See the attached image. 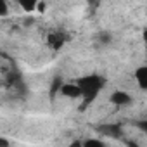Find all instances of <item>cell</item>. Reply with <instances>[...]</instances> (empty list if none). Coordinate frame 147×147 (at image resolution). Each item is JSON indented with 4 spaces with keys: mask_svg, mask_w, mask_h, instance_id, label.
Wrapping results in <instances>:
<instances>
[{
    "mask_svg": "<svg viewBox=\"0 0 147 147\" xmlns=\"http://www.w3.org/2000/svg\"><path fill=\"white\" fill-rule=\"evenodd\" d=\"M82 92V106L80 109L85 111L92 102H95V99L99 97V94L104 90L106 87V78L102 75H97V73H92V75H85L80 76L75 82Z\"/></svg>",
    "mask_w": 147,
    "mask_h": 147,
    "instance_id": "6da1fadb",
    "label": "cell"
},
{
    "mask_svg": "<svg viewBox=\"0 0 147 147\" xmlns=\"http://www.w3.org/2000/svg\"><path fill=\"white\" fill-rule=\"evenodd\" d=\"M67 40H69V36L64 33V31H52V33H49V36H47V45L52 49V50H61L66 43H67Z\"/></svg>",
    "mask_w": 147,
    "mask_h": 147,
    "instance_id": "7a4b0ae2",
    "label": "cell"
},
{
    "mask_svg": "<svg viewBox=\"0 0 147 147\" xmlns=\"http://www.w3.org/2000/svg\"><path fill=\"white\" fill-rule=\"evenodd\" d=\"M97 131L104 137H109V138H121L123 137V126L119 123H106V125H100L97 126Z\"/></svg>",
    "mask_w": 147,
    "mask_h": 147,
    "instance_id": "3957f363",
    "label": "cell"
},
{
    "mask_svg": "<svg viewBox=\"0 0 147 147\" xmlns=\"http://www.w3.org/2000/svg\"><path fill=\"white\" fill-rule=\"evenodd\" d=\"M109 102L113 106H116V107H126V106H130L133 102V97L125 90H114L111 94V97H109Z\"/></svg>",
    "mask_w": 147,
    "mask_h": 147,
    "instance_id": "277c9868",
    "label": "cell"
},
{
    "mask_svg": "<svg viewBox=\"0 0 147 147\" xmlns=\"http://www.w3.org/2000/svg\"><path fill=\"white\" fill-rule=\"evenodd\" d=\"M59 95L67 97V99H82V92L75 82H64L59 90Z\"/></svg>",
    "mask_w": 147,
    "mask_h": 147,
    "instance_id": "5b68a950",
    "label": "cell"
},
{
    "mask_svg": "<svg viewBox=\"0 0 147 147\" xmlns=\"http://www.w3.org/2000/svg\"><path fill=\"white\" fill-rule=\"evenodd\" d=\"M133 78L137 80V85H138L142 90H147V67H145V66H140V67L135 69Z\"/></svg>",
    "mask_w": 147,
    "mask_h": 147,
    "instance_id": "8992f818",
    "label": "cell"
},
{
    "mask_svg": "<svg viewBox=\"0 0 147 147\" xmlns=\"http://www.w3.org/2000/svg\"><path fill=\"white\" fill-rule=\"evenodd\" d=\"M62 83H64V80H62L61 76H55V78L52 80V83H50V97H52V99L59 94V90H61Z\"/></svg>",
    "mask_w": 147,
    "mask_h": 147,
    "instance_id": "52a82bcc",
    "label": "cell"
},
{
    "mask_svg": "<svg viewBox=\"0 0 147 147\" xmlns=\"http://www.w3.org/2000/svg\"><path fill=\"white\" fill-rule=\"evenodd\" d=\"M19 7H21L24 12L31 14V12L36 11V0H21V2H19Z\"/></svg>",
    "mask_w": 147,
    "mask_h": 147,
    "instance_id": "ba28073f",
    "label": "cell"
},
{
    "mask_svg": "<svg viewBox=\"0 0 147 147\" xmlns=\"http://www.w3.org/2000/svg\"><path fill=\"white\" fill-rule=\"evenodd\" d=\"M82 147H107V145L100 138H85L82 142Z\"/></svg>",
    "mask_w": 147,
    "mask_h": 147,
    "instance_id": "9c48e42d",
    "label": "cell"
},
{
    "mask_svg": "<svg viewBox=\"0 0 147 147\" xmlns=\"http://www.w3.org/2000/svg\"><path fill=\"white\" fill-rule=\"evenodd\" d=\"M97 40H99L102 45H109V43L113 42V35H111L109 31H100V33L97 35Z\"/></svg>",
    "mask_w": 147,
    "mask_h": 147,
    "instance_id": "30bf717a",
    "label": "cell"
},
{
    "mask_svg": "<svg viewBox=\"0 0 147 147\" xmlns=\"http://www.w3.org/2000/svg\"><path fill=\"white\" fill-rule=\"evenodd\" d=\"M9 14V4L5 0H0V18H5Z\"/></svg>",
    "mask_w": 147,
    "mask_h": 147,
    "instance_id": "8fae6325",
    "label": "cell"
},
{
    "mask_svg": "<svg viewBox=\"0 0 147 147\" xmlns=\"http://www.w3.org/2000/svg\"><path fill=\"white\" fill-rule=\"evenodd\" d=\"M45 9H47V4H45V2H38V0H36V11H35V12L43 14V12H45Z\"/></svg>",
    "mask_w": 147,
    "mask_h": 147,
    "instance_id": "7c38bea8",
    "label": "cell"
},
{
    "mask_svg": "<svg viewBox=\"0 0 147 147\" xmlns=\"http://www.w3.org/2000/svg\"><path fill=\"white\" fill-rule=\"evenodd\" d=\"M0 147H11V142L5 137H0Z\"/></svg>",
    "mask_w": 147,
    "mask_h": 147,
    "instance_id": "4fadbf2b",
    "label": "cell"
},
{
    "mask_svg": "<svg viewBox=\"0 0 147 147\" xmlns=\"http://www.w3.org/2000/svg\"><path fill=\"white\" fill-rule=\"evenodd\" d=\"M69 147H82V142H80V140H75V142H73Z\"/></svg>",
    "mask_w": 147,
    "mask_h": 147,
    "instance_id": "5bb4252c",
    "label": "cell"
},
{
    "mask_svg": "<svg viewBox=\"0 0 147 147\" xmlns=\"http://www.w3.org/2000/svg\"><path fill=\"white\" fill-rule=\"evenodd\" d=\"M128 147H140V145H138L137 142H131V140H130V142H128Z\"/></svg>",
    "mask_w": 147,
    "mask_h": 147,
    "instance_id": "9a60e30c",
    "label": "cell"
}]
</instances>
